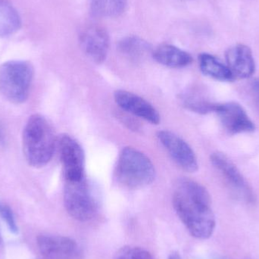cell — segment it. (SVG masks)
<instances>
[{
  "mask_svg": "<svg viewBox=\"0 0 259 259\" xmlns=\"http://www.w3.org/2000/svg\"><path fill=\"white\" fill-rule=\"evenodd\" d=\"M0 217L4 221L12 234H16L18 232V225L12 208L7 204L2 202H0Z\"/></svg>",
  "mask_w": 259,
  "mask_h": 259,
  "instance_id": "cell-21",
  "label": "cell"
},
{
  "mask_svg": "<svg viewBox=\"0 0 259 259\" xmlns=\"http://www.w3.org/2000/svg\"><path fill=\"white\" fill-rule=\"evenodd\" d=\"M225 57L227 65L234 78H249L255 73V59L252 50L247 46L237 44L230 47Z\"/></svg>",
  "mask_w": 259,
  "mask_h": 259,
  "instance_id": "cell-13",
  "label": "cell"
},
{
  "mask_svg": "<svg viewBox=\"0 0 259 259\" xmlns=\"http://www.w3.org/2000/svg\"><path fill=\"white\" fill-rule=\"evenodd\" d=\"M118 181L131 189L150 185L155 178V169L151 160L143 152L133 147H125L120 152L116 166Z\"/></svg>",
  "mask_w": 259,
  "mask_h": 259,
  "instance_id": "cell-3",
  "label": "cell"
},
{
  "mask_svg": "<svg viewBox=\"0 0 259 259\" xmlns=\"http://www.w3.org/2000/svg\"><path fill=\"white\" fill-rule=\"evenodd\" d=\"M64 203L68 214L79 222H89L98 211L97 199L86 178L80 181H65Z\"/></svg>",
  "mask_w": 259,
  "mask_h": 259,
  "instance_id": "cell-5",
  "label": "cell"
},
{
  "mask_svg": "<svg viewBox=\"0 0 259 259\" xmlns=\"http://www.w3.org/2000/svg\"><path fill=\"white\" fill-rule=\"evenodd\" d=\"M33 67L27 61L5 62L0 66V93L14 104H21L28 98L33 78Z\"/></svg>",
  "mask_w": 259,
  "mask_h": 259,
  "instance_id": "cell-4",
  "label": "cell"
},
{
  "mask_svg": "<svg viewBox=\"0 0 259 259\" xmlns=\"http://www.w3.org/2000/svg\"><path fill=\"white\" fill-rule=\"evenodd\" d=\"M56 142L53 127L45 117L35 114L28 118L23 131V149L30 165H47L53 158Z\"/></svg>",
  "mask_w": 259,
  "mask_h": 259,
  "instance_id": "cell-2",
  "label": "cell"
},
{
  "mask_svg": "<svg viewBox=\"0 0 259 259\" xmlns=\"http://www.w3.org/2000/svg\"><path fill=\"white\" fill-rule=\"evenodd\" d=\"M59 149L65 181L85 179V155L80 143L71 136L64 134L59 139Z\"/></svg>",
  "mask_w": 259,
  "mask_h": 259,
  "instance_id": "cell-6",
  "label": "cell"
},
{
  "mask_svg": "<svg viewBox=\"0 0 259 259\" xmlns=\"http://www.w3.org/2000/svg\"><path fill=\"white\" fill-rule=\"evenodd\" d=\"M152 56L158 63L171 68H185L193 62V58L190 53L169 44L157 47Z\"/></svg>",
  "mask_w": 259,
  "mask_h": 259,
  "instance_id": "cell-14",
  "label": "cell"
},
{
  "mask_svg": "<svg viewBox=\"0 0 259 259\" xmlns=\"http://www.w3.org/2000/svg\"><path fill=\"white\" fill-rule=\"evenodd\" d=\"M114 259H154L150 252L143 248L127 246L121 248Z\"/></svg>",
  "mask_w": 259,
  "mask_h": 259,
  "instance_id": "cell-20",
  "label": "cell"
},
{
  "mask_svg": "<svg viewBox=\"0 0 259 259\" xmlns=\"http://www.w3.org/2000/svg\"><path fill=\"white\" fill-rule=\"evenodd\" d=\"M215 113L219 115L224 128L231 135L253 132L255 129L253 121L245 109L234 102L218 104Z\"/></svg>",
  "mask_w": 259,
  "mask_h": 259,
  "instance_id": "cell-11",
  "label": "cell"
},
{
  "mask_svg": "<svg viewBox=\"0 0 259 259\" xmlns=\"http://www.w3.org/2000/svg\"><path fill=\"white\" fill-rule=\"evenodd\" d=\"M21 19L18 11L8 0H0V37H8L18 32Z\"/></svg>",
  "mask_w": 259,
  "mask_h": 259,
  "instance_id": "cell-16",
  "label": "cell"
},
{
  "mask_svg": "<svg viewBox=\"0 0 259 259\" xmlns=\"http://www.w3.org/2000/svg\"><path fill=\"white\" fill-rule=\"evenodd\" d=\"M158 138L181 168L191 173L198 170L199 164L196 154L185 140L169 131H159Z\"/></svg>",
  "mask_w": 259,
  "mask_h": 259,
  "instance_id": "cell-9",
  "label": "cell"
},
{
  "mask_svg": "<svg viewBox=\"0 0 259 259\" xmlns=\"http://www.w3.org/2000/svg\"><path fill=\"white\" fill-rule=\"evenodd\" d=\"M173 205L181 222L193 237L207 240L212 236L216 222L209 193L205 187L188 178L178 180Z\"/></svg>",
  "mask_w": 259,
  "mask_h": 259,
  "instance_id": "cell-1",
  "label": "cell"
},
{
  "mask_svg": "<svg viewBox=\"0 0 259 259\" xmlns=\"http://www.w3.org/2000/svg\"><path fill=\"white\" fill-rule=\"evenodd\" d=\"M79 37L82 50L91 61L101 64L106 60L110 44L106 29L96 24L89 25L82 30Z\"/></svg>",
  "mask_w": 259,
  "mask_h": 259,
  "instance_id": "cell-10",
  "label": "cell"
},
{
  "mask_svg": "<svg viewBox=\"0 0 259 259\" xmlns=\"http://www.w3.org/2000/svg\"><path fill=\"white\" fill-rule=\"evenodd\" d=\"M0 243H1V239H0Z\"/></svg>",
  "mask_w": 259,
  "mask_h": 259,
  "instance_id": "cell-25",
  "label": "cell"
},
{
  "mask_svg": "<svg viewBox=\"0 0 259 259\" xmlns=\"http://www.w3.org/2000/svg\"><path fill=\"white\" fill-rule=\"evenodd\" d=\"M127 0H91L93 15L100 18L119 16L127 7Z\"/></svg>",
  "mask_w": 259,
  "mask_h": 259,
  "instance_id": "cell-17",
  "label": "cell"
},
{
  "mask_svg": "<svg viewBox=\"0 0 259 259\" xmlns=\"http://www.w3.org/2000/svg\"><path fill=\"white\" fill-rule=\"evenodd\" d=\"M119 50L124 56L133 60H140L150 51V47L146 41L136 36L124 38L119 44Z\"/></svg>",
  "mask_w": 259,
  "mask_h": 259,
  "instance_id": "cell-19",
  "label": "cell"
},
{
  "mask_svg": "<svg viewBox=\"0 0 259 259\" xmlns=\"http://www.w3.org/2000/svg\"><path fill=\"white\" fill-rule=\"evenodd\" d=\"M184 106L196 113L205 114L215 112L218 103H213L198 91L187 93L182 99Z\"/></svg>",
  "mask_w": 259,
  "mask_h": 259,
  "instance_id": "cell-18",
  "label": "cell"
},
{
  "mask_svg": "<svg viewBox=\"0 0 259 259\" xmlns=\"http://www.w3.org/2000/svg\"><path fill=\"white\" fill-rule=\"evenodd\" d=\"M115 103L124 111L152 124H158L160 115L152 104L137 94L118 90L114 94Z\"/></svg>",
  "mask_w": 259,
  "mask_h": 259,
  "instance_id": "cell-12",
  "label": "cell"
},
{
  "mask_svg": "<svg viewBox=\"0 0 259 259\" xmlns=\"http://www.w3.org/2000/svg\"><path fill=\"white\" fill-rule=\"evenodd\" d=\"M210 159L214 167L243 200L248 203L255 202V195L250 186L238 167L227 155L221 152H214Z\"/></svg>",
  "mask_w": 259,
  "mask_h": 259,
  "instance_id": "cell-8",
  "label": "cell"
},
{
  "mask_svg": "<svg viewBox=\"0 0 259 259\" xmlns=\"http://www.w3.org/2000/svg\"><path fill=\"white\" fill-rule=\"evenodd\" d=\"M36 243L44 259H84L80 245L70 237L41 234Z\"/></svg>",
  "mask_w": 259,
  "mask_h": 259,
  "instance_id": "cell-7",
  "label": "cell"
},
{
  "mask_svg": "<svg viewBox=\"0 0 259 259\" xmlns=\"http://www.w3.org/2000/svg\"><path fill=\"white\" fill-rule=\"evenodd\" d=\"M250 91L254 103L259 110V78L252 80L250 85Z\"/></svg>",
  "mask_w": 259,
  "mask_h": 259,
  "instance_id": "cell-22",
  "label": "cell"
},
{
  "mask_svg": "<svg viewBox=\"0 0 259 259\" xmlns=\"http://www.w3.org/2000/svg\"><path fill=\"white\" fill-rule=\"evenodd\" d=\"M168 259H182L178 252H171L169 255Z\"/></svg>",
  "mask_w": 259,
  "mask_h": 259,
  "instance_id": "cell-23",
  "label": "cell"
},
{
  "mask_svg": "<svg viewBox=\"0 0 259 259\" xmlns=\"http://www.w3.org/2000/svg\"><path fill=\"white\" fill-rule=\"evenodd\" d=\"M199 65L201 71L207 77L223 82L234 80V75L228 65L208 53H202L199 56Z\"/></svg>",
  "mask_w": 259,
  "mask_h": 259,
  "instance_id": "cell-15",
  "label": "cell"
},
{
  "mask_svg": "<svg viewBox=\"0 0 259 259\" xmlns=\"http://www.w3.org/2000/svg\"><path fill=\"white\" fill-rule=\"evenodd\" d=\"M5 140V136L4 134H3V128H2L1 126H0V143H4Z\"/></svg>",
  "mask_w": 259,
  "mask_h": 259,
  "instance_id": "cell-24",
  "label": "cell"
}]
</instances>
